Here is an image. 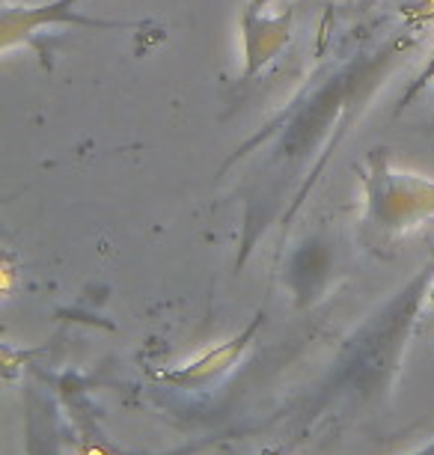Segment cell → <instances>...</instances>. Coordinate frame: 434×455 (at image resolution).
Returning <instances> with one entry per match:
<instances>
[{
	"label": "cell",
	"mask_w": 434,
	"mask_h": 455,
	"mask_svg": "<svg viewBox=\"0 0 434 455\" xmlns=\"http://www.w3.org/2000/svg\"><path fill=\"white\" fill-rule=\"evenodd\" d=\"M414 45H416V36L398 33V36H390L384 45H378L375 51H369V54H360V57H354L351 63L339 66L336 72L321 78L301 101H295L277 123H271L265 132H259L256 137H250L241 149H235L233 158H238L241 152L250 149V146L280 134V143L274 146L271 164H277L283 173L286 170H292V173L304 170L306 161L316 156L325 143H330V132H339V134L345 132V128H336V125L351 123L357 110L363 108L360 101H366L375 92L378 84L393 72L398 60Z\"/></svg>",
	"instance_id": "obj_1"
},
{
	"label": "cell",
	"mask_w": 434,
	"mask_h": 455,
	"mask_svg": "<svg viewBox=\"0 0 434 455\" xmlns=\"http://www.w3.org/2000/svg\"><path fill=\"white\" fill-rule=\"evenodd\" d=\"M434 286V259L425 262L414 280L396 291L369 322L363 324L360 333L345 348L339 360L336 387H345L354 396H372L387 384V378L396 372L398 357L405 351L407 333H411L416 315L422 310V300L431 295Z\"/></svg>",
	"instance_id": "obj_2"
},
{
	"label": "cell",
	"mask_w": 434,
	"mask_h": 455,
	"mask_svg": "<svg viewBox=\"0 0 434 455\" xmlns=\"http://www.w3.org/2000/svg\"><path fill=\"white\" fill-rule=\"evenodd\" d=\"M363 185L360 242L372 251L393 247L398 238L434 218V179L396 164L390 149H372L357 167Z\"/></svg>",
	"instance_id": "obj_3"
},
{
	"label": "cell",
	"mask_w": 434,
	"mask_h": 455,
	"mask_svg": "<svg viewBox=\"0 0 434 455\" xmlns=\"http://www.w3.org/2000/svg\"><path fill=\"white\" fill-rule=\"evenodd\" d=\"M81 0H45L36 6H15L6 0L0 10V48L10 54L15 45H33L36 36L54 28H81V30H129L143 28V21H122V19H99V15H83Z\"/></svg>",
	"instance_id": "obj_4"
},
{
	"label": "cell",
	"mask_w": 434,
	"mask_h": 455,
	"mask_svg": "<svg viewBox=\"0 0 434 455\" xmlns=\"http://www.w3.org/2000/svg\"><path fill=\"white\" fill-rule=\"evenodd\" d=\"M265 322V313L253 315V322L247 324L241 333H235L233 339L220 342V346L202 351L200 357L188 360V363L170 369V372H161V381L173 384L178 390H200V387H209L211 381H217L220 375H226L229 369L235 366V360L244 355L247 346L256 339V331L262 328Z\"/></svg>",
	"instance_id": "obj_5"
},
{
	"label": "cell",
	"mask_w": 434,
	"mask_h": 455,
	"mask_svg": "<svg viewBox=\"0 0 434 455\" xmlns=\"http://www.w3.org/2000/svg\"><path fill=\"white\" fill-rule=\"evenodd\" d=\"M288 30H292V12H247L241 15L244 33V78H253L268 63H274L277 54L288 45Z\"/></svg>",
	"instance_id": "obj_6"
},
{
	"label": "cell",
	"mask_w": 434,
	"mask_h": 455,
	"mask_svg": "<svg viewBox=\"0 0 434 455\" xmlns=\"http://www.w3.org/2000/svg\"><path fill=\"white\" fill-rule=\"evenodd\" d=\"M330 268H334V253H330V244H325L321 238H310L306 244L297 247L286 268V283L292 289L297 307H310L312 300L321 298V289L330 280Z\"/></svg>",
	"instance_id": "obj_7"
},
{
	"label": "cell",
	"mask_w": 434,
	"mask_h": 455,
	"mask_svg": "<svg viewBox=\"0 0 434 455\" xmlns=\"http://www.w3.org/2000/svg\"><path fill=\"white\" fill-rule=\"evenodd\" d=\"M24 443L28 455H63L57 408L39 387H28L24 396Z\"/></svg>",
	"instance_id": "obj_8"
},
{
	"label": "cell",
	"mask_w": 434,
	"mask_h": 455,
	"mask_svg": "<svg viewBox=\"0 0 434 455\" xmlns=\"http://www.w3.org/2000/svg\"><path fill=\"white\" fill-rule=\"evenodd\" d=\"M429 84H434V54L429 57V63L422 66V72L414 78L411 87H407V90L402 92V99H398V105H396V114H402L405 108H411V101H414L416 96H420V92H422L425 87H429Z\"/></svg>",
	"instance_id": "obj_9"
},
{
	"label": "cell",
	"mask_w": 434,
	"mask_h": 455,
	"mask_svg": "<svg viewBox=\"0 0 434 455\" xmlns=\"http://www.w3.org/2000/svg\"><path fill=\"white\" fill-rule=\"evenodd\" d=\"M274 0H247V12H268V6Z\"/></svg>",
	"instance_id": "obj_10"
},
{
	"label": "cell",
	"mask_w": 434,
	"mask_h": 455,
	"mask_svg": "<svg viewBox=\"0 0 434 455\" xmlns=\"http://www.w3.org/2000/svg\"><path fill=\"white\" fill-rule=\"evenodd\" d=\"M411 455H434V441H429V443H422L420 450H414Z\"/></svg>",
	"instance_id": "obj_11"
},
{
	"label": "cell",
	"mask_w": 434,
	"mask_h": 455,
	"mask_svg": "<svg viewBox=\"0 0 434 455\" xmlns=\"http://www.w3.org/2000/svg\"><path fill=\"white\" fill-rule=\"evenodd\" d=\"M429 300H431V304H434V286H431V295H429Z\"/></svg>",
	"instance_id": "obj_12"
}]
</instances>
